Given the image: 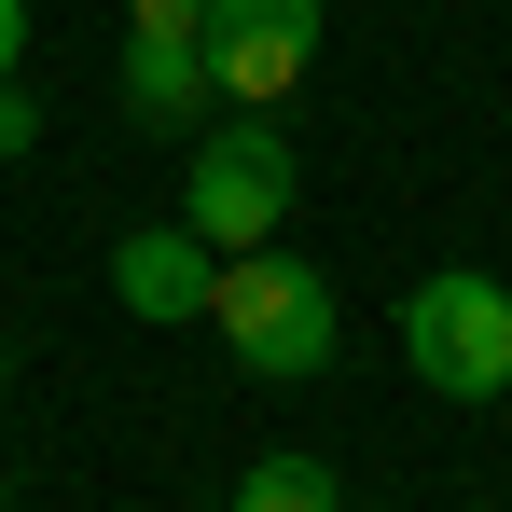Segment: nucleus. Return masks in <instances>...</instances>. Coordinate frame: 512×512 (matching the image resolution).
<instances>
[{
  "mask_svg": "<svg viewBox=\"0 0 512 512\" xmlns=\"http://www.w3.org/2000/svg\"><path fill=\"white\" fill-rule=\"evenodd\" d=\"M222 512H346V499H333V471H319L305 443H277V457H250V485H236Z\"/></svg>",
  "mask_w": 512,
  "mask_h": 512,
  "instance_id": "nucleus-7",
  "label": "nucleus"
},
{
  "mask_svg": "<svg viewBox=\"0 0 512 512\" xmlns=\"http://www.w3.org/2000/svg\"><path fill=\"white\" fill-rule=\"evenodd\" d=\"M0 374H14V360H0Z\"/></svg>",
  "mask_w": 512,
  "mask_h": 512,
  "instance_id": "nucleus-12",
  "label": "nucleus"
},
{
  "mask_svg": "<svg viewBox=\"0 0 512 512\" xmlns=\"http://www.w3.org/2000/svg\"><path fill=\"white\" fill-rule=\"evenodd\" d=\"M402 360H416L443 402H512V291L485 263H429L416 291H402Z\"/></svg>",
  "mask_w": 512,
  "mask_h": 512,
  "instance_id": "nucleus-2",
  "label": "nucleus"
},
{
  "mask_svg": "<svg viewBox=\"0 0 512 512\" xmlns=\"http://www.w3.org/2000/svg\"><path fill=\"white\" fill-rule=\"evenodd\" d=\"M208 97L236 111H277V97L319 70V0H208Z\"/></svg>",
  "mask_w": 512,
  "mask_h": 512,
  "instance_id": "nucleus-4",
  "label": "nucleus"
},
{
  "mask_svg": "<svg viewBox=\"0 0 512 512\" xmlns=\"http://www.w3.org/2000/svg\"><path fill=\"white\" fill-rule=\"evenodd\" d=\"M0 153H42V97H28V70L0 84Z\"/></svg>",
  "mask_w": 512,
  "mask_h": 512,
  "instance_id": "nucleus-8",
  "label": "nucleus"
},
{
  "mask_svg": "<svg viewBox=\"0 0 512 512\" xmlns=\"http://www.w3.org/2000/svg\"><path fill=\"white\" fill-rule=\"evenodd\" d=\"M208 277H222V250H208L194 222H139V236L111 250V305L153 319V333H180V319H208Z\"/></svg>",
  "mask_w": 512,
  "mask_h": 512,
  "instance_id": "nucleus-5",
  "label": "nucleus"
},
{
  "mask_svg": "<svg viewBox=\"0 0 512 512\" xmlns=\"http://www.w3.org/2000/svg\"><path fill=\"white\" fill-rule=\"evenodd\" d=\"M125 28H167V42H194V28H208V0H125Z\"/></svg>",
  "mask_w": 512,
  "mask_h": 512,
  "instance_id": "nucleus-9",
  "label": "nucleus"
},
{
  "mask_svg": "<svg viewBox=\"0 0 512 512\" xmlns=\"http://www.w3.org/2000/svg\"><path fill=\"white\" fill-rule=\"evenodd\" d=\"M360 512H388V499H360Z\"/></svg>",
  "mask_w": 512,
  "mask_h": 512,
  "instance_id": "nucleus-11",
  "label": "nucleus"
},
{
  "mask_svg": "<svg viewBox=\"0 0 512 512\" xmlns=\"http://www.w3.org/2000/svg\"><path fill=\"white\" fill-rule=\"evenodd\" d=\"M125 111H139V125H208V42L125 28Z\"/></svg>",
  "mask_w": 512,
  "mask_h": 512,
  "instance_id": "nucleus-6",
  "label": "nucleus"
},
{
  "mask_svg": "<svg viewBox=\"0 0 512 512\" xmlns=\"http://www.w3.org/2000/svg\"><path fill=\"white\" fill-rule=\"evenodd\" d=\"M291 139H277V111H222L194 153H180V222L208 236V250H263L277 222H291Z\"/></svg>",
  "mask_w": 512,
  "mask_h": 512,
  "instance_id": "nucleus-3",
  "label": "nucleus"
},
{
  "mask_svg": "<svg viewBox=\"0 0 512 512\" xmlns=\"http://www.w3.org/2000/svg\"><path fill=\"white\" fill-rule=\"evenodd\" d=\"M208 512H222V499H208Z\"/></svg>",
  "mask_w": 512,
  "mask_h": 512,
  "instance_id": "nucleus-14",
  "label": "nucleus"
},
{
  "mask_svg": "<svg viewBox=\"0 0 512 512\" xmlns=\"http://www.w3.org/2000/svg\"><path fill=\"white\" fill-rule=\"evenodd\" d=\"M0 512H14V499H0Z\"/></svg>",
  "mask_w": 512,
  "mask_h": 512,
  "instance_id": "nucleus-13",
  "label": "nucleus"
},
{
  "mask_svg": "<svg viewBox=\"0 0 512 512\" xmlns=\"http://www.w3.org/2000/svg\"><path fill=\"white\" fill-rule=\"evenodd\" d=\"M208 333L236 346L263 388H291V374H319V360H333L346 305H333V277H319V263H291L277 236H263V250H222V277H208Z\"/></svg>",
  "mask_w": 512,
  "mask_h": 512,
  "instance_id": "nucleus-1",
  "label": "nucleus"
},
{
  "mask_svg": "<svg viewBox=\"0 0 512 512\" xmlns=\"http://www.w3.org/2000/svg\"><path fill=\"white\" fill-rule=\"evenodd\" d=\"M28 70V0H0V84Z\"/></svg>",
  "mask_w": 512,
  "mask_h": 512,
  "instance_id": "nucleus-10",
  "label": "nucleus"
}]
</instances>
